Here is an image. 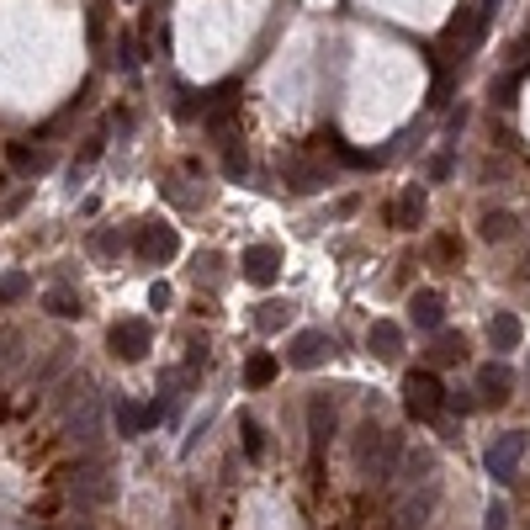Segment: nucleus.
Masks as SVG:
<instances>
[{
	"mask_svg": "<svg viewBox=\"0 0 530 530\" xmlns=\"http://www.w3.org/2000/svg\"><path fill=\"white\" fill-rule=\"evenodd\" d=\"M499 0H472V5H456V16L445 22V37H440V59L467 64L477 54V43L488 37V22H494Z\"/></svg>",
	"mask_w": 530,
	"mask_h": 530,
	"instance_id": "nucleus-1",
	"label": "nucleus"
},
{
	"mask_svg": "<svg viewBox=\"0 0 530 530\" xmlns=\"http://www.w3.org/2000/svg\"><path fill=\"white\" fill-rule=\"evenodd\" d=\"M404 435L398 430H361V445H355V462H361V472H366V483H393V472H398V462H404Z\"/></svg>",
	"mask_w": 530,
	"mask_h": 530,
	"instance_id": "nucleus-2",
	"label": "nucleus"
},
{
	"mask_svg": "<svg viewBox=\"0 0 530 530\" xmlns=\"http://www.w3.org/2000/svg\"><path fill=\"white\" fill-rule=\"evenodd\" d=\"M64 430H69L75 445H101V440H106V398H101L95 387H85L80 404L64 408Z\"/></svg>",
	"mask_w": 530,
	"mask_h": 530,
	"instance_id": "nucleus-3",
	"label": "nucleus"
},
{
	"mask_svg": "<svg viewBox=\"0 0 530 530\" xmlns=\"http://www.w3.org/2000/svg\"><path fill=\"white\" fill-rule=\"evenodd\" d=\"M69 499L80 504V509H106V504L117 499V483H112V472L101 467V462H85V467L69 472Z\"/></svg>",
	"mask_w": 530,
	"mask_h": 530,
	"instance_id": "nucleus-4",
	"label": "nucleus"
},
{
	"mask_svg": "<svg viewBox=\"0 0 530 530\" xmlns=\"http://www.w3.org/2000/svg\"><path fill=\"white\" fill-rule=\"evenodd\" d=\"M404 408L414 419H435L445 408V382L435 372H408L404 376Z\"/></svg>",
	"mask_w": 530,
	"mask_h": 530,
	"instance_id": "nucleus-5",
	"label": "nucleus"
},
{
	"mask_svg": "<svg viewBox=\"0 0 530 530\" xmlns=\"http://www.w3.org/2000/svg\"><path fill=\"white\" fill-rule=\"evenodd\" d=\"M525 451H530V435L525 430H509V435H499L494 445H488V477L494 483H515L520 477V462H525Z\"/></svg>",
	"mask_w": 530,
	"mask_h": 530,
	"instance_id": "nucleus-6",
	"label": "nucleus"
},
{
	"mask_svg": "<svg viewBox=\"0 0 530 530\" xmlns=\"http://www.w3.org/2000/svg\"><path fill=\"white\" fill-rule=\"evenodd\" d=\"M133 250H138L144 265H170V260L181 255V234H175L170 223H144L138 239H133Z\"/></svg>",
	"mask_w": 530,
	"mask_h": 530,
	"instance_id": "nucleus-7",
	"label": "nucleus"
},
{
	"mask_svg": "<svg viewBox=\"0 0 530 530\" xmlns=\"http://www.w3.org/2000/svg\"><path fill=\"white\" fill-rule=\"evenodd\" d=\"M435 504H440V488L435 483H419V494H404V499H398L393 525L387 530H425L430 525V515H435Z\"/></svg>",
	"mask_w": 530,
	"mask_h": 530,
	"instance_id": "nucleus-8",
	"label": "nucleus"
},
{
	"mask_svg": "<svg viewBox=\"0 0 530 530\" xmlns=\"http://www.w3.org/2000/svg\"><path fill=\"white\" fill-rule=\"evenodd\" d=\"M106 345H112V355H123V361H144L149 345H155V329H149L144 318H117L112 335H106Z\"/></svg>",
	"mask_w": 530,
	"mask_h": 530,
	"instance_id": "nucleus-9",
	"label": "nucleus"
},
{
	"mask_svg": "<svg viewBox=\"0 0 530 530\" xmlns=\"http://www.w3.org/2000/svg\"><path fill=\"white\" fill-rule=\"evenodd\" d=\"M329 335H318V329H303V335H292L286 345V366H297V372H313V366H324L329 361Z\"/></svg>",
	"mask_w": 530,
	"mask_h": 530,
	"instance_id": "nucleus-10",
	"label": "nucleus"
},
{
	"mask_svg": "<svg viewBox=\"0 0 530 530\" xmlns=\"http://www.w3.org/2000/svg\"><path fill=\"white\" fill-rule=\"evenodd\" d=\"M281 181H286V191L308 196V191H318L324 181H329V165H318V159H308V155H292L286 165H281Z\"/></svg>",
	"mask_w": 530,
	"mask_h": 530,
	"instance_id": "nucleus-11",
	"label": "nucleus"
},
{
	"mask_svg": "<svg viewBox=\"0 0 530 530\" xmlns=\"http://www.w3.org/2000/svg\"><path fill=\"white\" fill-rule=\"evenodd\" d=\"M329 435H335V404L318 393L308 404V440H313V462L324 456V445H329Z\"/></svg>",
	"mask_w": 530,
	"mask_h": 530,
	"instance_id": "nucleus-12",
	"label": "nucleus"
},
{
	"mask_svg": "<svg viewBox=\"0 0 530 530\" xmlns=\"http://www.w3.org/2000/svg\"><path fill=\"white\" fill-rule=\"evenodd\" d=\"M239 265H245V281H255V286H271V281H276V271H281V255L271 250V245H250Z\"/></svg>",
	"mask_w": 530,
	"mask_h": 530,
	"instance_id": "nucleus-13",
	"label": "nucleus"
},
{
	"mask_svg": "<svg viewBox=\"0 0 530 530\" xmlns=\"http://www.w3.org/2000/svg\"><path fill=\"white\" fill-rule=\"evenodd\" d=\"M366 345H372L376 361H398V350H404V329H398L393 318H376L372 329H366Z\"/></svg>",
	"mask_w": 530,
	"mask_h": 530,
	"instance_id": "nucleus-14",
	"label": "nucleus"
},
{
	"mask_svg": "<svg viewBox=\"0 0 530 530\" xmlns=\"http://www.w3.org/2000/svg\"><path fill=\"white\" fill-rule=\"evenodd\" d=\"M414 324L419 329H440L445 324V297H440L435 286H419L414 292Z\"/></svg>",
	"mask_w": 530,
	"mask_h": 530,
	"instance_id": "nucleus-15",
	"label": "nucleus"
},
{
	"mask_svg": "<svg viewBox=\"0 0 530 530\" xmlns=\"http://www.w3.org/2000/svg\"><path fill=\"white\" fill-rule=\"evenodd\" d=\"M419 218H425V191H419V186H408L404 196H398V202L387 207V223H393V228H414Z\"/></svg>",
	"mask_w": 530,
	"mask_h": 530,
	"instance_id": "nucleus-16",
	"label": "nucleus"
},
{
	"mask_svg": "<svg viewBox=\"0 0 530 530\" xmlns=\"http://www.w3.org/2000/svg\"><path fill=\"white\" fill-rule=\"evenodd\" d=\"M488 340H494V350H520V340H525V324H520L515 313H494Z\"/></svg>",
	"mask_w": 530,
	"mask_h": 530,
	"instance_id": "nucleus-17",
	"label": "nucleus"
},
{
	"mask_svg": "<svg viewBox=\"0 0 530 530\" xmlns=\"http://www.w3.org/2000/svg\"><path fill=\"white\" fill-rule=\"evenodd\" d=\"M509 387H515V376L504 372V366H483V372H477V393H483V404H509Z\"/></svg>",
	"mask_w": 530,
	"mask_h": 530,
	"instance_id": "nucleus-18",
	"label": "nucleus"
},
{
	"mask_svg": "<svg viewBox=\"0 0 530 530\" xmlns=\"http://www.w3.org/2000/svg\"><path fill=\"white\" fill-rule=\"evenodd\" d=\"M5 155H11V165H16L22 175H43V170L54 165V155H48V149H32V144H11Z\"/></svg>",
	"mask_w": 530,
	"mask_h": 530,
	"instance_id": "nucleus-19",
	"label": "nucleus"
},
{
	"mask_svg": "<svg viewBox=\"0 0 530 530\" xmlns=\"http://www.w3.org/2000/svg\"><path fill=\"white\" fill-rule=\"evenodd\" d=\"M149 425H159L155 408H138V404H117V435H138V430H149Z\"/></svg>",
	"mask_w": 530,
	"mask_h": 530,
	"instance_id": "nucleus-20",
	"label": "nucleus"
},
{
	"mask_svg": "<svg viewBox=\"0 0 530 530\" xmlns=\"http://www.w3.org/2000/svg\"><path fill=\"white\" fill-rule=\"evenodd\" d=\"M43 308L54 313V318H80V292H69V286H48V292H43Z\"/></svg>",
	"mask_w": 530,
	"mask_h": 530,
	"instance_id": "nucleus-21",
	"label": "nucleus"
},
{
	"mask_svg": "<svg viewBox=\"0 0 530 530\" xmlns=\"http://www.w3.org/2000/svg\"><path fill=\"white\" fill-rule=\"evenodd\" d=\"M276 372H281V361L260 350V355H250V366H245V382H250V387H271V382H276Z\"/></svg>",
	"mask_w": 530,
	"mask_h": 530,
	"instance_id": "nucleus-22",
	"label": "nucleus"
},
{
	"mask_svg": "<svg viewBox=\"0 0 530 530\" xmlns=\"http://www.w3.org/2000/svg\"><path fill=\"white\" fill-rule=\"evenodd\" d=\"M223 175L228 181H245L250 175V155H245V144L234 138V144H223Z\"/></svg>",
	"mask_w": 530,
	"mask_h": 530,
	"instance_id": "nucleus-23",
	"label": "nucleus"
},
{
	"mask_svg": "<svg viewBox=\"0 0 530 530\" xmlns=\"http://www.w3.org/2000/svg\"><path fill=\"white\" fill-rule=\"evenodd\" d=\"M515 228H520L515 213H488V218H483V239H488V245H499V239H515Z\"/></svg>",
	"mask_w": 530,
	"mask_h": 530,
	"instance_id": "nucleus-24",
	"label": "nucleus"
},
{
	"mask_svg": "<svg viewBox=\"0 0 530 530\" xmlns=\"http://www.w3.org/2000/svg\"><path fill=\"white\" fill-rule=\"evenodd\" d=\"M27 292H32V281L22 276V271H5V276H0V308H11V303H22Z\"/></svg>",
	"mask_w": 530,
	"mask_h": 530,
	"instance_id": "nucleus-25",
	"label": "nucleus"
},
{
	"mask_svg": "<svg viewBox=\"0 0 530 530\" xmlns=\"http://www.w3.org/2000/svg\"><path fill=\"white\" fill-rule=\"evenodd\" d=\"M430 355H435L440 366H451V361H467V345H462V335H440Z\"/></svg>",
	"mask_w": 530,
	"mask_h": 530,
	"instance_id": "nucleus-26",
	"label": "nucleus"
},
{
	"mask_svg": "<svg viewBox=\"0 0 530 530\" xmlns=\"http://www.w3.org/2000/svg\"><path fill=\"white\" fill-rule=\"evenodd\" d=\"M286 303H260V313H255V324H260V329H265V335H276L281 324H286Z\"/></svg>",
	"mask_w": 530,
	"mask_h": 530,
	"instance_id": "nucleus-27",
	"label": "nucleus"
},
{
	"mask_svg": "<svg viewBox=\"0 0 530 530\" xmlns=\"http://www.w3.org/2000/svg\"><path fill=\"white\" fill-rule=\"evenodd\" d=\"M520 80H525V69H515V75H509V80H499V85H494V101H499V106H515V101H520Z\"/></svg>",
	"mask_w": 530,
	"mask_h": 530,
	"instance_id": "nucleus-28",
	"label": "nucleus"
},
{
	"mask_svg": "<svg viewBox=\"0 0 530 530\" xmlns=\"http://www.w3.org/2000/svg\"><path fill=\"white\" fill-rule=\"evenodd\" d=\"M239 435H245V456H255V462H260V456H265V435H260V425H255V419H245V430H239Z\"/></svg>",
	"mask_w": 530,
	"mask_h": 530,
	"instance_id": "nucleus-29",
	"label": "nucleus"
},
{
	"mask_svg": "<svg viewBox=\"0 0 530 530\" xmlns=\"http://www.w3.org/2000/svg\"><path fill=\"white\" fill-rule=\"evenodd\" d=\"M91 250H95V255H123V234H112V228H101V234H95V239H91Z\"/></svg>",
	"mask_w": 530,
	"mask_h": 530,
	"instance_id": "nucleus-30",
	"label": "nucleus"
},
{
	"mask_svg": "<svg viewBox=\"0 0 530 530\" xmlns=\"http://www.w3.org/2000/svg\"><path fill=\"white\" fill-rule=\"evenodd\" d=\"M483 530H509V504H504V499L488 504V520H483Z\"/></svg>",
	"mask_w": 530,
	"mask_h": 530,
	"instance_id": "nucleus-31",
	"label": "nucleus"
},
{
	"mask_svg": "<svg viewBox=\"0 0 530 530\" xmlns=\"http://www.w3.org/2000/svg\"><path fill=\"white\" fill-rule=\"evenodd\" d=\"M149 308H170V286H165V281L149 286Z\"/></svg>",
	"mask_w": 530,
	"mask_h": 530,
	"instance_id": "nucleus-32",
	"label": "nucleus"
},
{
	"mask_svg": "<svg viewBox=\"0 0 530 530\" xmlns=\"http://www.w3.org/2000/svg\"><path fill=\"white\" fill-rule=\"evenodd\" d=\"M451 175V155H435V165H430V181H445Z\"/></svg>",
	"mask_w": 530,
	"mask_h": 530,
	"instance_id": "nucleus-33",
	"label": "nucleus"
},
{
	"mask_svg": "<svg viewBox=\"0 0 530 530\" xmlns=\"http://www.w3.org/2000/svg\"><path fill=\"white\" fill-rule=\"evenodd\" d=\"M435 255H440V260H456V255H462V245H456V239H440Z\"/></svg>",
	"mask_w": 530,
	"mask_h": 530,
	"instance_id": "nucleus-34",
	"label": "nucleus"
},
{
	"mask_svg": "<svg viewBox=\"0 0 530 530\" xmlns=\"http://www.w3.org/2000/svg\"><path fill=\"white\" fill-rule=\"evenodd\" d=\"M515 59H530V32L520 37V43H515Z\"/></svg>",
	"mask_w": 530,
	"mask_h": 530,
	"instance_id": "nucleus-35",
	"label": "nucleus"
},
{
	"mask_svg": "<svg viewBox=\"0 0 530 530\" xmlns=\"http://www.w3.org/2000/svg\"><path fill=\"white\" fill-rule=\"evenodd\" d=\"M525 265H530V260H525Z\"/></svg>",
	"mask_w": 530,
	"mask_h": 530,
	"instance_id": "nucleus-36",
	"label": "nucleus"
},
{
	"mask_svg": "<svg viewBox=\"0 0 530 530\" xmlns=\"http://www.w3.org/2000/svg\"><path fill=\"white\" fill-rule=\"evenodd\" d=\"M80 530H85V525H80Z\"/></svg>",
	"mask_w": 530,
	"mask_h": 530,
	"instance_id": "nucleus-37",
	"label": "nucleus"
}]
</instances>
